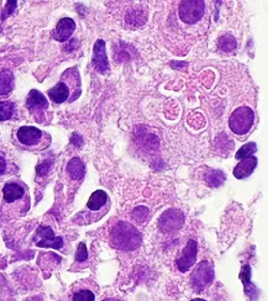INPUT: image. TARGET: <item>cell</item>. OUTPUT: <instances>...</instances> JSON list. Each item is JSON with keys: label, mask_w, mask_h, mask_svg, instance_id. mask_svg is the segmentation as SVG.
Here are the masks:
<instances>
[{"label": "cell", "mask_w": 268, "mask_h": 301, "mask_svg": "<svg viewBox=\"0 0 268 301\" xmlns=\"http://www.w3.org/2000/svg\"><path fill=\"white\" fill-rule=\"evenodd\" d=\"M184 225V213L178 209H170L166 211L158 221L159 230L165 234H173L179 231Z\"/></svg>", "instance_id": "7"}, {"label": "cell", "mask_w": 268, "mask_h": 301, "mask_svg": "<svg viewBox=\"0 0 268 301\" xmlns=\"http://www.w3.org/2000/svg\"><path fill=\"white\" fill-rule=\"evenodd\" d=\"M4 193V200L6 203H14V201L19 200L24 196L25 194V190L21 185L16 183H8L3 189Z\"/></svg>", "instance_id": "15"}, {"label": "cell", "mask_w": 268, "mask_h": 301, "mask_svg": "<svg viewBox=\"0 0 268 301\" xmlns=\"http://www.w3.org/2000/svg\"><path fill=\"white\" fill-rule=\"evenodd\" d=\"M50 168H51L50 162H45V163H41L40 166H37L36 172H37L38 176H46V174L48 173V171H50Z\"/></svg>", "instance_id": "27"}, {"label": "cell", "mask_w": 268, "mask_h": 301, "mask_svg": "<svg viewBox=\"0 0 268 301\" xmlns=\"http://www.w3.org/2000/svg\"><path fill=\"white\" fill-rule=\"evenodd\" d=\"M205 3L202 0H185L182 1L178 8L180 20L184 24L192 25L198 23L204 15Z\"/></svg>", "instance_id": "6"}, {"label": "cell", "mask_w": 268, "mask_h": 301, "mask_svg": "<svg viewBox=\"0 0 268 301\" xmlns=\"http://www.w3.org/2000/svg\"><path fill=\"white\" fill-rule=\"evenodd\" d=\"M225 174H224V172L221 171H211L210 169L208 173H205L204 176V181L205 183H207V185L211 186V188H218V186H220L221 184L224 183V181H225Z\"/></svg>", "instance_id": "18"}, {"label": "cell", "mask_w": 268, "mask_h": 301, "mask_svg": "<svg viewBox=\"0 0 268 301\" xmlns=\"http://www.w3.org/2000/svg\"><path fill=\"white\" fill-rule=\"evenodd\" d=\"M240 278H241V280H242V283L247 286L248 283H250V279H251V268L248 264H246V266L242 267V269H241Z\"/></svg>", "instance_id": "26"}, {"label": "cell", "mask_w": 268, "mask_h": 301, "mask_svg": "<svg viewBox=\"0 0 268 301\" xmlns=\"http://www.w3.org/2000/svg\"><path fill=\"white\" fill-rule=\"evenodd\" d=\"M93 67L100 74H105V73L109 72V60H108V56H106L105 42L103 40H98L94 43Z\"/></svg>", "instance_id": "11"}, {"label": "cell", "mask_w": 268, "mask_h": 301, "mask_svg": "<svg viewBox=\"0 0 268 301\" xmlns=\"http://www.w3.org/2000/svg\"><path fill=\"white\" fill-rule=\"evenodd\" d=\"M81 77L77 68H69L63 73L56 86L48 90V96L55 104L72 103L81 95Z\"/></svg>", "instance_id": "1"}, {"label": "cell", "mask_w": 268, "mask_h": 301, "mask_svg": "<svg viewBox=\"0 0 268 301\" xmlns=\"http://www.w3.org/2000/svg\"><path fill=\"white\" fill-rule=\"evenodd\" d=\"M95 295L90 290H79L74 293L73 301H94Z\"/></svg>", "instance_id": "23"}, {"label": "cell", "mask_w": 268, "mask_h": 301, "mask_svg": "<svg viewBox=\"0 0 268 301\" xmlns=\"http://www.w3.org/2000/svg\"><path fill=\"white\" fill-rule=\"evenodd\" d=\"M14 74L10 70H1L0 72V96L8 95L14 89Z\"/></svg>", "instance_id": "17"}, {"label": "cell", "mask_w": 268, "mask_h": 301, "mask_svg": "<svg viewBox=\"0 0 268 301\" xmlns=\"http://www.w3.org/2000/svg\"><path fill=\"white\" fill-rule=\"evenodd\" d=\"M197 252H198V244L194 240H189L187 242V246L183 249L180 257H178L176 259V264H177V268L179 269V271L182 273H187L190 268L193 267V264L197 261Z\"/></svg>", "instance_id": "10"}, {"label": "cell", "mask_w": 268, "mask_h": 301, "mask_svg": "<svg viewBox=\"0 0 268 301\" xmlns=\"http://www.w3.org/2000/svg\"><path fill=\"white\" fill-rule=\"evenodd\" d=\"M214 266L209 261H203L195 267L193 271L190 281H192V288L195 291L200 293L204 289H207L210 284L214 281Z\"/></svg>", "instance_id": "5"}, {"label": "cell", "mask_w": 268, "mask_h": 301, "mask_svg": "<svg viewBox=\"0 0 268 301\" xmlns=\"http://www.w3.org/2000/svg\"><path fill=\"white\" fill-rule=\"evenodd\" d=\"M110 209V199L108 194L104 190H96L89 198L88 203H87V211H88L89 222H95V221L100 220L104 215H105ZM88 222V223H89Z\"/></svg>", "instance_id": "4"}, {"label": "cell", "mask_w": 268, "mask_h": 301, "mask_svg": "<svg viewBox=\"0 0 268 301\" xmlns=\"http://www.w3.org/2000/svg\"><path fill=\"white\" fill-rule=\"evenodd\" d=\"M256 150H257V146H256L255 142L246 143V145H243L242 147L238 150V153L235 154V158L238 159V161L243 158H247V157H251L253 153H256Z\"/></svg>", "instance_id": "21"}, {"label": "cell", "mask_w": 268, "mask_h": 301, "mask_svg": "<svg viewBox=\"0 0 268 301\" xmlns=\"http://www.w3.org/2000/svg\"><path fill=\"white\" fill-rule=\"evenodd\" d=\"M15 105L10 101H0V121H8L13 118Z\"/></svg>", "instance_id": "19"}, {"label": "cell", "mask_w": 268, "mask_h": 301, "mask_svg": "<svg viewBox=\"0 0 268 301\" xmlns=\"http://www.w3.org/2000/svg\"><path fill=\"white\" fill-rule=\"evenodd\" d=\"M146 21V16H145L142 10H134L127 13L126 15V23L132 26H140Z\"/></svg>", "instance_id": "20"}, {"label": "cell", "mask_w": 268, "mask_h": 301, "mask_svg": "<svg viewBox=\"0 0 268 301\" xmlns=\"http://www.w3.org/2000/svg\"><path fill=\"white\" fill-rule=\"evenodd\" d=\"M6 171V161L4 157L0 156V176L5 173Z\"/></svg>", "instance_id": "29"}, {"label": "cell", "mask_w": 268, "mask_h": 301, "mask_svg": "<svg viewBox=\"0 0 268 301\" xmlns=\"http://www.w3.org/2000/svg\"><path fill=\"white\" fill-rule=\"evenodd\" d=\"M256 166H257V158H256V157L251 156L247 157V158L240 159V163H238V166L234 168V177L238 179L246 178V177L252 174Z\"/></svg>", "instance_id": "14"}, {"label": "cell", "mask_w": 268, "mask_h": 301, "mask_svg": "<svg viewBox=\"0 0 268 301\" xmlns=\"http://www.w3.org/2000/svg\"><path fill=\"white\" fill-rule=\"evenodd\" d=\"M76 30V23L71 18H63L57 23L56 29L53 31V38L59 42H66L73 35Z\"/></svg>", "instance_id": "13"}, {"label": "cell", "mask_w": 268, "mask_h": 301, "mask_svg": "<svg viewBox=\"0 0 268 301\" xmlns=\"http://www.w3.org/2000/svg\"><path fill=\"white\" fill-rule=\"evenodd\" d=\"M6 4H8V5H6V13L4 14V18H6V16L10 15V14L13 13V10L16 6V1H8Z\"/></svg>", "instance_id": "28"}, {"label": "cell", "mask_w": 268, "mask_h": 301, "mask_svg": "<svg viewBox=\"0 0 268 301\" xmlns=\"http://www.w3.org/2000/svg\"><path fill=\"white\" fill-rule=\"evenodd\" d=\"M219 47L221 48L225 52H231L233 50H235L236 47V41L235 38L231 35H224L219 38Z\"/></svg>", "instance_id": "22"}, {"label": "cell", "mask_w": 268, "mask_h": 301, "mask_svg": "<svg viewBox=\"0 0 268 301\" xmlns=\"http://www.w3.org/2000/svg\"><path fill=\"white\" fill-rule=\"evenodd\" d=\"M87 258H88V252H87V247H86V244L82 242V243H79L78 249H77L76 261L77 262H84V261H87Z\"/></svg>", "instance_id": "25"}, {"label": "cell", "mask_w": 268, "mask_h": 301, "mask_svg": "<svg viewBox=\"0 0 268 301\" xmlns=\"http://www.w3.org/2000/svg\"><path fill=\"white\" fill-rule=\"evenodd\" d=\"M255 122V113L248 106L235 109L229 118V127L235 135H246Z\"/></svg>", "instance_id": "3"}, {"label": "cell", "mask_w": 268, "mask_h": 301, "mask_svg": "<svg viewBox=\"0 0 268 301\" xmlns=\"http://www.w3.org/2000/svg\"><path fill=\"white\" fill-rule=\"evenodd\" d=\"M103 301H121V300H119V299H113V298H110V299H105V300H103Z\"/></svg>", "instance_id": "30"}, {"label": "cell", "mask_w": 268, "mask_h": 301, "mask_svg": "<svg viewBox=\"0 0 268 301\" xmlns=\"http://www.w3.org/2000/svg\"><path fill=\"white\" fill-rule=\"evenodd\" d=\"M190 301H205V300H203V299H193V300Z\"/></svg>", "instance_id": "31"}, {"label": "cell", "mask_w": 268, "mask_h": 301, "mask_svg": "<svg viewBox=\"0 0 268 301\" xmlns=\"http://www.w3.org/2000/svg\"><path fill=\"white\" fill-rule=\"evenodd\" d=\"M33 241L36 246L40 248H53L61 249L63 247V239L60 236H55V232L48 226H40L36 231Z\"/></svg>", "instance_id": "8"}, {"label": "cell", "mask_w": 268, "mask_h": 301, "mask_svg": "<svg viewBox=\"0 0 268 301\" xmlns=\"http://www.w3.org/2000/svg\"><path fill=\"white\" fill-rule=\"evenodd\" d=\"M67 173L69 174L72 179L74 181H79L84 177V173H86V166H84L83 162L81 161L79 158L74 157L69 161V163L67 164Z\"/></svg>", "instance_id": "16"}, {"label": "cell", "mask_w": 268, "mask_h": 301, "mask_svg": "<svg viewBox=\"0 0 268 301\" xmlns=\"http://www.w3.org/2000/svg\"><path fill=\"white\" fill-rule=\"evenodd\" d=\"M26 108L29 109L32 115H42L45 113L46 109L48 108L47 99L42 95L38 90L32 89V90L29 93L28 98H26Z\"/></svg>", "instance_id": "12"}, {"label": "cell", "mask_w": 268, "mask_h": 301, "mask_svg": "<svg viewBox=\"0 0 268 301\" xmlns=\"http://www.w3.org/2000/svg\"><path fill=\"white\" fill-rule=\"evenodd\" d=\"M18 140L21 145L26 146V147H36L40 146L43 142L45 137H48L45 132L37 127H32V126H23L18 130Z\"/></svg>", "instance_id": "9"}, {"label": "cell", "mask_w": 268, "mask_h": 301, "mask_svg": "<svg viewBox=\"0 0 268 301\" xmlns=\"http://www.w3.org/2000/svg\"><path fill=\"white\" fill-rule=\"evenodd\" d=\"M109 240L113 248L122 252H131L141 246L142 236L134 225L119 221L110 230Z\"/></svg>", "instance_id": "2"}, {"label": "cell", "mask_w": 268, "mask_h": 301, "mask_svg": "<svg viewBox=\"0 0 268 301\" xmlns=\"http://www.w3.org/2000/svg\"><path fill=\"white\" fill-rule=\"evenodd\" d=\"M149 215V210H147L145 206H137L132 211V217L137 221V222H142L145 220V217Z\"/></svg>", "instance_id": "24"}]
</instances>
